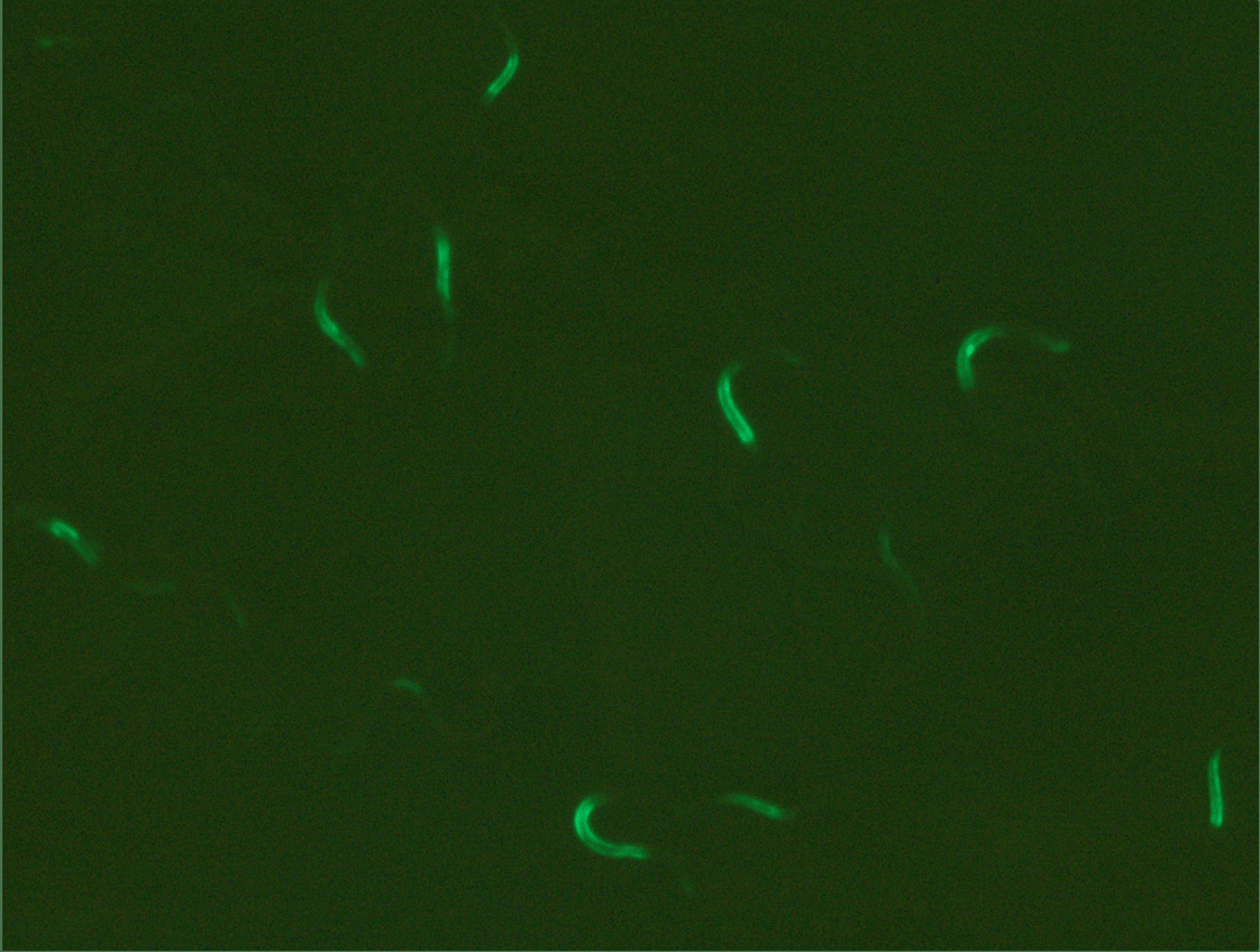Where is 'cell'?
Returning <instances> with one entry per match:
<instances>
[{
	"mask_svg": "<svg viewBox=\"0 0 1260 952\" xmlns=\"http://www.w3.org/2000/svg\"><path fill=\"white\" fill-rule=\"evenodd\" d=\"M608 801L607 795L602 793L590 794L583 798L573 812V829L581 845L592 853L612 859L647 860L653 857L652 851L641 845L612 844L593 829L591 816L593 811Z\"/></svg>",
	"mask_w": 1260,
	"mask_h": 952,
	"instance_id": "6da1fadb",
	"label": "cell"
},
{
	"mask_svg": "<svg viewBox=\"0 0 1260 952\" xmlns=\"http://www.w3.org/2000/svg\"><path fill=\"white\" fill-rule=\"evenodd\" d=\"M743 365L742 361H737L721 372L717 382L716 397L721 414H723L730 428L733 429L740 445L756 454L759 452V436L743 413L742 408L738 407L733 390V379L735 374L743 369Z\"/></svg>",
	"mask_w": 1260,
	"mask_h": 952,
	"instance_id": "7a4b0ae2",
	"label": "cell"
},
{
	"mask_svg": "<svg viewBox=\"0 0 1260 952\" xmlns=\"http://www.w3.org/2000/svg\"><path fill=\"white\" fill-rule=\"evenodd\" d=\"M331 285V280L324 279L319 283L316 292L313 314L316 323L329 340L333 342L337 347H340L356 365V369H367L368 360L362 347L356 343L355 338L345 332V329L336 322V320L329 313L326 307V291Z\"/></svg>",
	"mask_w": 1260,
	"mask_h": 952,
	"instance_id": "3957f363",
	"label": "cell"
},
{
	"mask_svg": "<svg viewBox=\"0 0 1260 952\" xmlns=\"http://www.w3.org/2000/svg\"><path fill=\"white\" fill-rule=\"evenodd\" d=\"M1010 333L1027 334L1021 331H1011V329L1000 325H990L975 329L959 345L955 355V371L959 386H961L962 390L970 393L976 388V373L973 364L976 353H978L985 344L990 343L993 338L1002 337Z\"/></svg>",
	"mask_w": 1260,
	"mask_h": 952,
	"instance_id": "277c9868",
	"label": "cell"
},
{
	"mask_svg": "<svg viewBox=\"0 0 1260 952\" xmlns=\"http://www.w3.org/2000/svg\"><path fill=\"white\" fill-rule=\"evenodd\" d=\"M433 237L436 259L435 288L437 296L440 297L447 320L452 322L454 319L452 290L454 246L442 226H434Z\"/></svg>",
	"mask_w": 1260,
	"mask_h": 952,
	"instance_id": "5b68a950",
	"label": "cell"
},
{
	"mask_svg": "<svg viewBox=\"0 0 1260 952\" xmlns=\"http://www.w3.org/2000/svg\"><path fill=\"white\" fill-rule=\"evenodd\" d=\"M36 525H38L42 532L65 540L87 565L95 567L99 564V544L87 539L83 532L79 528L70 525L69 522L57 517H49L39 519Z\"/></svg>",
	"mask_w": 1260,
	"mask_h": 952,
	"instance_id": "8992f818",
	"label": "cell"
},
{
	"mask_svg": "<svg viewBox=\"0 0 1260 952\" xmlns=\"http://www.w3.org/2000/svg\"><path fill=\"white\" fill-rule=\"evenodd\" d=\"M1221 749L1216 750L1209 759L1207 777L1209 789V826L1212 829L1220 831L1226 825L1227 812L1225 793H1223V783L1221 774Z\"/></svg>",
	"mask_w": 1260,
	"mask_h": 952,
	"instance_id": "52a82bcc",
	"label": "cell"
},
{
	"mask_svg": "<svg viewBox=\"0 0 1260 952\" xmlns=\"http://www.w3.org/2000/svg\"><path fill=\"white\" fill-rule=\"evenodd\" d=\"M720 801L737 805V807L760 813L762 816L772 821L790 822L798 818L796 811L781 807V805L773 801L757 798V796L750 794L730 793L724 795Z\"/></svg>",
	"mask_w": 1260,
	"mask_h": 952,
	"instance_id": "ba28073f",
	"label": "cell"
},
{
	"mask_svg": "<svg viewBox=\"0 0 1260 952\" xmlns=\"http://www.w3.org/2000/svg\"><path fill=\"white\" fill-rule=\"evenodd\" d=\"M509 34L510 53L504 68L501 69L499 76L491 81L481 98L483 105H489L501 95L517 76L519 68L523 66L522 53H519L518 46L513 34Z\"/></svg>",
	"mask_w": 1260,
	"mask_h": 952,
	"instance_id": "9c48e42d",
	"label": "cell"
}]
</instances>
